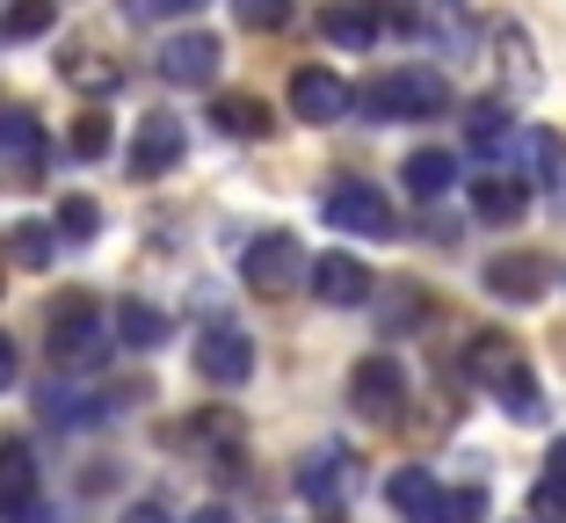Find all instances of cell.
<instances>
[{
	"instance_id": "83f0119b",
	"label": "cell",
	"mask_w": 566,
	"mask_h": 523,
	"mask_svg": "<svg viewBox=\"0 0 566 523\" xmlns=\"http://www.w3.org/2000/svg\"><path fill=\"white\" fill-rule=\"evenodd\" d=\"M66 81H81V87H95V95H102V87H117L124 73L102 66V51H81V59H66Z\"/></svg>"
},
{
	"instance_id": "277c9868",
	"label": "cell",
	"mask_w": 566,
	"mask_h": 523,
	"mask_svg": "<svg viewBox=\"0 0 566 523\" xmlns=\"http://www.w3.org/2000/svg\"><path fill=\"white\" fill-rule=\"evenodd\" d=\"M298 276H305V248L291 233H254L248 254H240V284L262 291V299H283Z\"/></svg>"
},
{
	"instance_id": "9a60e30c",
	"label": "cell",
	"mask_w": 566,
	"mask_h": 523,
	"mask_svg": "<svg viewBox=\"0 0 566 523\" xmlns=\"http://www.w3.org/2000/svg\"><path fill=\"white\" fill-rule=\"evenodd\" d=\"M313 291L327 305H364L378 284H370V270L356 262V254H319V262H313Z\"/></svg>"
},
{
	"instance_id": "3957f363",
	"label": "cell",
	"mask_w": 566,
	"mask_h": 523,
	"mask_svg": "<svg viewBox=\"0 0 566 523\" xmlns=\"http://www.w3.org/2000/svg\"><path fill=\"white\" fill-rule=\"evenodd\" d=\"M44 349H51V364H59V372H87V364H102V356H109V335H102V313H95L87 299L51 305Z\"/></svg>"
},
{
	"instance_id": "d6986e66",
	"label": "cell",
	"mask_w": 566,
	"mask_h": 523,
	"mask_svg": "<svg viewBox=\"0 0 566 523\" xmlns=\"http://www.w3.org/2000/svg\"><path fill=\"white\" fill-rule=\"evenodd\" d=\"M407 197H421V203H436L450 189V175H458V160H450L443 146H421V153H407Z\"/></svg>"
},
{
	"instance_id": "603a6c76",
	"label": "cell",
	"mask_w": 566,
	"mask_h": 523,
	"mask_svg": "<svg viewBox=\"0 0 566 523\" xmlns=\"http://www.w3.org/2000/svg\"><path fill=\"white\" fill-rule=\"evenodd\" d=\"M465 138L486 153V160H501V153L516 146V124H509V109H501V102H480V109L465 117Z\"/></svg>"
},
{
	"instance_id": "836d02e7",
	"label": "cell",
	"mask_w": 566,
	"mask_h": 523,
	"mask_svg": "<svg viewBox=\"0 0 566 523\" xmlns=\"http://www.w3.org/2000/svg\"><path fill=\"white\" fill-rule=\"evenodd\" d=\"M0 386H15V342L0 335Z\"/></svg>"
},
{
	"instance_id": "4dcf8cb0",
	"label": "cell",
	"mask_w": 566,
	"mask_h": 523,
	"mask_svg": "<svg viewBox=\"0 0 566 523\" xmlns=\"http://www.w3.org/2000/svg\"><path fill=\"white\" fill-rule=\"evenodd\" d=\"M531 516H545V523H559V516H566V480H559V473H545V480H537Z\"/></svg>"
},
{
	"instance_id": "5b68a950",
	"label": "cell",
	"mask_w": 566,
	"mask_h": 523,
	"mask_svg": "<svg viewBox=\"0 0 566 523\" xmlns=\"http://www.w3.org/2000/svg\"><path fill=\"white\" fill-rule=\"evenodd\" d=\"M349 400L364 422H400V407H407V372H400V356H364L349 372Z\"/></svg>"
},
{
	"instance_id": "7c38bea8",
	"label": "cell",
	"mask_w": 566,
	"mask_h": 523,
	"mask_svg": "<svg viewBox=\"0 0 566 523\" xmlns=\"http://www.w3.org/2000/svg\"><path fill=\"white\" fill-rule=\"evenodd\" d=\"M486 291L531 305V299L552 291V262H545V254H494V262H486Z\"/></svg>"
},
{
	"instance_id": "9c48e42d",
	"label": "cell",
	"mask_w": 566,
	"mask_h": 523,
	"mask_svg": "<svg viewBox=\"0 0 566 523\" xmlns=\"http://www.w3.org/2000/svg\"><path fill=\"white\" fill-rule=\"evenodd\" d=\"M182 146H189L182 117H167V109L138 117V132H132V175H138V182H146V175H167L175 160H182Z\"/></svg>"
},
{
	"instance_id": "d6a6232c",
	"label": "cell",
	"mask_w": 566,
	"mask_h": 523,
	"mask_svg": "<svg viewBox=\"0 0 566 523\" xmlns=\"http://www.w3.org/2000/svg\"><path fill=\"white\" fill-rule=\"evenodd\" d=\"M153 15H167V22H182V15H203V8H211V0H146Z\"/></svg>"
},
{
	"instance_id": "d4e9b609",
	"label": "cell",
	"mask_w": 566,
	"mask_h": 523,
	"mask_svg": "<svg viewBox=\"0 0 566 523\" xmlns=\"http://www.w3.org/2000/svg\"><path fill=\"white\" fill-rule=\"evenodd\" d=\"M36 400H44V422H59V429H73V422H95V415H102V407L87 400V393H66V386H44Z\"/></svg>"
},
{
	"instance_id": "cb8c5ba5",
	"label": "cell",
	"mask_w": 566,
	"mask_h": 523,
	"mask_svg": "<svg viewBox=\"0 0 566 523\" xmlns=\"http://www.w3.org/2000/svg\"><path fill=\"white\" fill-rule=\"evenodd\" d=\"M51 15H59V0H8V8H0V36H8V44H30V36L51 30Z\"/></svg>"
},
{
	"instance_id": "f546056e",
	"label": "cell",
	"mask_w": 566,
	"mask_h": 523,
	"mask_svg": "<svg viewBox=\"0 0 566 523\" xmlns=\"http://www.w3.org/2000/svg\"><path fill=\"white\" fill-rule=\"evenodd\" d=\"M73 153H81V160H102V153H109V117L87 109V117L73 124Z\"/></svg>"
},
{
	"instance_id": "74e56055",
	"label": "cell",
	"mask_w": 566,
	"mask_h": 523,
	"mask_svg": "<svg viewBox=\"0 0 566 523\" xmlns=\"http://www.w3.org/2000/svg\"><path fill=\"white\" fill-rule=\"evenodd\" d=\"M559 203H566V175H559Z\"/></svg>"
},
{
	"instance_id": "1f68e13d",
	"label": "cell",
	"mask_w": 566,
	"mask_h": 523,
	"mask_svg": "<svg viewBox=\"0 0 566 523\" xmlns=\"http://www.w3.org/2000/svg\"><path fill=\"white\" fill-rule=\"evenodd\" d=\"M443 523H486V494H480V488L443 494Z\"/></svg>"
},
{
	"instance_id": "7402d4cb",
	"label": "cell",
	"mask_w": 566,
	"mask_h": 523,
	"mask_svg": "<svg viewBox=\"0 0 566 523\" xmlns=\"http://www.w3.org/2000/svg\"><path fill=\"white\" fill-rule=\"evenodd\" d=\"M117 342H124V349H160V342H167V313L146 305V299H124L117 305Z\"/></svg>"
},
{
	"instance_id": "8992f818",
	"label": "cell",
	"mask_w": 566,
	"mask_h": 523,
	"mask_svg": "<svg viewBox=\"0 0 566 523\" xmlns=\"http://www.w3.org/2000/svg\"><path fill=\"white\" fill-rule=\"evenodd\" d=\"M327 226H334V233H364V240H392V233H400L385 189H370V182H334L327 189Z\"/></svg>"
},
{
	"instance_id": "7a4b0ae2",
	"label": "cell",
	"mask_w": 566,
	"mask_h": 523,
	"mask_svg": "<svg viewBox=\"0 0 566 523\" xmlns=\"http://www.w3.org/2000/svg\"><path fill=\"white\" fill-rule=\"evenodd\" d=\"M356 102H364V117H378V124H407V117H436L450 102V81L429 73V66H400V73H385V81H370Z\"/></svg>"
},
{
	"instance_id": "30bf717a",
	"label": "cell",
	"mask_w": 566,
	"mask_h": 523,
	"mask_svg": "<svg viewBox=\"0 0 566 523\" xmlns=\"http://www.w3.org/2000/svg\"><path fill=\"white\" fill-rule=\"evenodd\" d=\"M197 372L211 378V386H240V378L254 372V342L240 335V327H226V321L203 327L197 335Z\"/></svg>"
},
{
	"instance_id": "d590c367",
	"label": "cell",
	"mask_w": 566,
	"mask_h": 523,
	"mask_svg": "<svg viewBox=\"0 0 566 523\" xmlns=\"http://www.w3.org/2000/svg\"><path fill=\"white\" fill-rule=\"evenodd\" d=\"M124 523H167V516H160V509H153V502H138V509H132V516H124Z\"/></svg>"
},
{
	"instance_id": "484cf974",
	"label": "cell",
	"mask_w": 566,
	"mask_h": 523,
	"mask_svg": "<svg viewBox=\"0 0 566 523\" xmlns=\"http://www.w3.org/2000/svg\"><path fill=\"white\" fill-rule=\"evenodd\" d=\"M516 153H523V168H531V175H552V168H559V138H552V132H523Z\"/></svg>"
},
{
	"instance_id": "e575fe53",
	"label": "cell",
	"mask_w": 566,
	"mask_h": 523,
	"mask_svg": "<svg viewBox=\"0 0 566 523\" xmlns=\"http://www.w3.org/2000/svg\"><path fill=\"white\" fill-rule=\"evenodd\" d=\"M545 473H559V480H566V437L552 443V458H545Z\"/></svg>"
},
{
	"instance_id": "f1b7e54d",
	"label": "cell",
	"mask_w": 566,
	"mask_h": 523,
	"mask_svg": "<svg viewBox=\"0 0 566 523\" xmlns=\"http://www.w3.org/2000/svg\"><path fill=\"white\" fill-rule=\"evenodd\" d=\"M233 15L248 22V30H283V22H291V0H233Z\"/></svg>"
},
{
	"instance_id": "ffe728a7",
	"label": "cell",
	"mask_w": 566,
	"mask_h": 523,
	"mask_svg": "<svg viewBox=\"0 0 566 523\" xmlns=\"http://www.w3.org/2000/svg\"><path fill=\"white\" fill-rule=\"evenodd\" d=\"M342 488H349V458H342V451H319L313 466H298V494H305V502L334 509V502H342Z\"/></svg>"
},
{
	"instance_id": "4316f807",
	"label": "cell",
	"mask_w": 566,
	"mask_h": 523,
	"mask_svg": "<svg viewBox=\"0 0 566 523\" xmlns=\"http://www.w3.org/2000/svg\"><path fill=\"white\" fill-rule=\"evenodd\" d=\"M59 226H66L73 240H95V226H102V203H95V197H66V203H59Z\"/></svg>"
},
{
	"instance_id": "8d00e7d4",
	"label": "cell",
	"mask_w": 566,
	"mask_h": 523,
	"mask_svg": "<svg viewBox=\"0 0 566 523\" xmlns=\"http://www.w3.org/2000/svg\"><path fill=\"white\" fill-rule=\"evenodd\" d=\"M189 523H233V516H226V509H197V516H189Z\"/></svg>"
},
{
	"instance_id": "5bb4252c",
	"label": "cell",
	"mask_w": 566,
	"mask_h": 523,
	"mask_svg": "<svg viewBox=\"0 0 566 523\" xmlns=\"http://www.w3.org/2000/svg\"><path fill=\"white\" fill-rule=\"evenodd\" d=\"M443 494L450 488H436V473H421V466H400V473L385 480V502L400 509L407 523H443Z\"/></svg>"
},
{
	"instance_id": "ba28073f",
	"label": "cell",
	"mask_w": 566,
	"mask_h": 523,
	"mask_svg": "<svg viewBox=\"0 0 566 523\" xmlns=\"http://www.w3.org/2000/svg\"><path fill=\"white\" fill-rule=\"evenodd\" d=\"M218 59H226V44H218L211 30H182L160 44V81L175 87H211L218 81Z\"/></svg>"
},
{
	"instance_id": "2e32d148",
	"label": "cell",
	"mask_w": 566,
	"mask_h": 523,
	"mask_svg": "<svg viewBox=\"0 0 566 523\" xmlns=\"http://www.w3.org/2000/svg\"><path fill=\"white\" fill-rule=\"evenodd\" d=\"M36 509V458L30 443H0V516H30Z\"/></svg>"
},
{
	"instance_id": "8fae6325",
	"label": "cell",
	"mask_w": 566,
	"mask_h": 523,
	"mask_svg": "<svg viewBox=\"0 0 566 523\" xmlns=\"http://www.w3.org/2000/svg\"><path fill=\"white\" fill-rule=\"evenodd\" d=\"M0 175H15V182L44 175V124L30 109H0Z\"/></svg>"
},
{
	"instance_id": "44dd1931",
	"label": "cell",
	"mask_w": 566,
	"mask_h": 523,
	"mask_svg": "<svg viewBox=\"0 0 566 523\" xmlns=\"http://www.w3.org/2000/svg\"><path fill=\"white\" fill-rule=\"evenodd\" d=\"M0 248H8V262H15V270H51L59 240H51V226H44V219H15Z\"/></svg>"
},
{
	"instance_id": "ac0fdd59",
	"label": "cell",
	"mask_w": 566,
	"mask_h": 523,
	"mask_svg": "<svg viewBox=\"0 0 566 523\" xmlns=\"http://www.w3.org/2000/svg\"><path fill=\"white\" fill-rule=\"evenodd\" d=\"M211 117H218V132H226V138H269V132H276V117H269L262 95H218Z\"/></svg>"
},
{
	"instance_id": "52a82bcc",
	"label": "cell",
	"mask_w": 566,
	"mask_h": 523,
	"mask_svg": "<svg viewBox=\"0 0 566 523\" xmlns=\"http://www.w3.org/2000/svg\"><path fill=\"white\" fill-rule=\"evenodd\" d=\"M291 109H298L305 124H342L356 109V87L327 66H298L291 73Z\"/></svg>"
},
{
	"instance_id": "4fadbf2b",
	"label": "cell",
	"mask_w": 566,
	"mask_h": 523,
	"mask_svg": "<svg viewBox=\"0 0 566 523\" xmlns=\"http://www.w3.org/2000/svg\"><path fill=\"white\" fill-rule=\"evenodd\" d=\"M472 211H480L486 226H516L523 211H531V182H523L516 168H494V175H472Z\"/></svg>"
},
{
	"instance_id": "6da1fadb",
	"label": "cell",
	"mask_w": 566,
	"mask_h": 523,
	"mask_svg": "<svg viewBox=\"0 0 566 523\" xmlns=\"http://www.w3.org/2000/svg\"><path fill=\"white\" fill-rule=\"evenodd\" d=\"M465 372L480 378V386L494 393L516 422H545V393H537V378L523 372V356H516V342H509V335H480V342H472V356H465Z\"/></svg>"
},
{
	"instance_id": "e0dca14e",
	"label": "cell",
	"mask_w": 566,
	"mask_h": 523,
	"mask_svg": "<svg viewBox=\"0 0 566 523\" xmlns=\"http://www.w3.org/2000/svg\"><path fill=\"white\" fill-rule=\"evenodd\" d=\"M319 30H327V44H342V51H370V44H378V8L342 0V8H327V15H319Z\"/></svg>"
}]
</instances>
